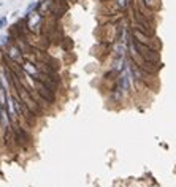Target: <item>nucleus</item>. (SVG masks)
Segmentation results:
<instances>
[{
  "instance_id": "nucleus-1",
  "label": "nucleus",
  "mask_w": 176,
  "mask_h": 187,
  "mask_svg": "<svg viewBox=\"0 0 176 187\" xmlns=\"http://www.w3.org/2000/svg\"><path fill=\"white\" fill-rule=\"evenodd\" d=\"M38 92L42 94L45 98H48L49 102H54V94H51V92L48 90V87H45V84H40V86H38Z\"/></svg>"
},
{
  "instance_id": "nucleus-2",
  "label": "nucleus",
  "mask_w": 176,
  "mask_h": 187,
  "mask_svg": "<svg viewBox=\"0 0 176 187\" xmlns=\"http://www.w3.org/2000/svg\"><path fill=\"white\" fill-rule=\"evenodd\" d=\"M35 7H37L35 2H32L29 7H27V10H25V16H30V15H32V10H35Z\"/></svg>"
},
{
  "instance_id": "nucleus-3",
  "label": "nucleus",
  "mask_w": 176,
  "mask_h": 187,
  "mask_svg": "<svg viewBox=\"0 0 176 187\" xmlns=\"http://www.w3.org/2000/svg\"><path fill=\"white\" fill-rule=\"evenodd\" d=\"M5 24H7V16H3V18H0V30H2V29L5 27Z\"/></svg>"
}]
</instances>
